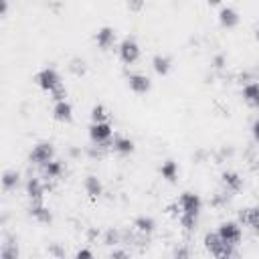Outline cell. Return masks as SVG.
Instances as JSON below:
<instances>
[{"label": "cell", "mask_w": 259, "mask_h": 259, "mask_svg": "<svg viewBox=\"0 0 259 259\" xmlns=\"http://www.w3.org/2000/svg\"><path fill=\"white\" fill-rule=\"evenodd\" d=\"M178 206H180V217H178V223L184 231H194L196 225H198V217L202 212V198L200 194L192 192V190H186L180 194V198L176 200Z\"/></svg>", "instance_id": "6da1fadb"}, {"label": "cell", "mask_w": 259, "mask_h": 259, "mask_svg": "<svg viewBox=\"0 0 259 259\" xmlns=\"http://www.w3.org/2000/svg\"><path fill=\"white\" fill-rule=\"evenodd\" d=\"M34 83H36L45 93H51V95L63 87L61 73H59L55 67H42L40 71H36V75H34Z\"/></svg>", "instance_id": "7a4b0ae2"}, {"label": "cell", "mask_w": 259, "mask_h": 259, "mask_svg": "<svg viewBox=\"0 0 259 259\" xmlns=\"http://www.w3.org/2000/svg\"><path fill=\"white\" fill-rule=\"evenodd\" d=\"M89 140H91V144H95L99 148L111 146V142H113V125L107 119L105 121H91Z\"/></svg>", "instance_id": "3957f363"}, {"label": "cell", "mask_w": 259, "mask_h": 259, "mask_svg": "<svg viewBox=\"0 0 259 259\" xmlns=\"http://www.w3.org/2000/svg\"><path fill=\"white\" fill-rule=\"evenodd\" d=\"M202 243H204V249H206L210 255H214V257H235V255H237V247L223 243V239L219 237L217 231L206 233L204 239H202Z\"/></svg>", "instance_id": "277c9868"}, {"label": "cell", "mask_w": 259, "mask_h": 259, "mask_svg": "<svg viewBox=\"0 0 259 259\" xmlns=\"http://www.w3.org/2000/svg\"><path fill=\"white\" fill-rule=\"evenodd\" d=\"M219 237L223 239V243L237 247L243 241V225L239 221H223L217 229Z\"/></svg>", "instance_id": "5b68a950"}, {"label": "cell", "mask_w": 259, "mask_h": 259, "mask_svg": "<svg viewBox=\"0 0 259 259\" xmlns=\"http://www.w3.org/2000/svg\"><path fill=\"white\" fill-rule=\"evenodd\" d=\"M51 160H55V148L51 142H36L32 146V150L28 152V162L38 168L47 166Z\"/></svg>", "instance_id": "8992f818"}, {"label": "cell", "mask_w": 259, "mask_h": 259, "mask_svg": "<svg viewBox=\"0 0 259 259\" xmlns=\"http://www.w3.org/2000/svg\"><path fill=\"white\" fill-rule=\"evenodd\" d=\"M117 57L123 65H134L140 59V45L134 36H125L117 45Z\"/></svg>", "instance_id": "52a82bcc"}, {"label": "cell", "mask_w": 259, "mask_h": 259, "mask_svg": "<svg viewBox=\"0 0 259 259\" xmlns=\"http://www.w3.org/2000/svg\"><path fill=\"white\" fill-rule=\"evenodd\" d=\"M125 83L130 87V91H134L136 95H146L150 89H152V81L148 75L144 73H130L125 77Z\"/></svg>", "instance_id": "ba28073f"}, {"label": "cell", "mask_w": 259, "mask_h": 259, "mask_svg": "<svg viewBox=\"0 0 259 259\" xmlns=\"http://www.w3.org/2000/svg\"><path fill=\"white\" fill-rule=\"evenodd\" d=\"M221 184H223V190L227 194H237L241 188H243V178L239 172L235 170H225L221 174Z\"/></svg>", "instance_id": "9c48e42d"}, {"label": "cell", "mask_w": 259, "mask_h": 259, "mask_svg": "<svg viewBox=\"0 0 259 259\" xmlns=\"http://www.w3.org/2000/svg\"><path fill=\"white\" fill-rule=\"evenodd\" d=\"M239 223L255 233H259V204L255 206H247L239 210Z\"/></svg>", "instance_id": "30bf717a"}, {"label": "cell", "mask_w": 259, "mask_h": 259, "mask_svg": "<svg viewBox=\"0 0 259 259\" xmlns=\"http://www.w3.org/2000/svg\"><path fill=\"white\" fill-rule=\"evenodd\" d=\"M117 40V34H115V28L111 26H101L95 30V45L101 49V51H109Z\"/></svg>", "instance_id": "8fae6325"}, {"label": "cell", "mask_w": 259, "mask_h": 259, "mask_svg": "<svg viewBox=\"0 0 259 259\" xmlns=\"http://www.w3.org/2000/svg\"><path fill=\"white\" fill-rule=\"evenodd\" d=\"M24 192H26L30 202H40V200H45L47 188H45V182L40 178H28L24 184Z\"/></svg>", "instance_id": "7c38bea8"}, {"label": "cell", "mask_w": 259, "mask_h": 259, "mask_svg": "<svg viewBox=\"0 0 259 259\" xmlns=\"http://www.w3.org/2000/svg\"><path fill=\"white\" fill-rule=\"evenodd\" d=\"M28 214H30L36 223H40V225H49V223L53 221V212H51V208L45 204V200H40V202H30Z\"/></svg>", "instance_id": "4fadbf2b"}, {"label": "cell", "mask_w": 259, "mask_h": 259, "mask_svg": "<svg viewBox=\"0 0 259 259\" xmlns=\"http://www.w3.org/2000/svg\"><path fill=\"white\" fill-rule=\"evenodd\" d=\"M53 117L61 123H69L73 119V105L67 99H57L53 103Z\"/></svg>", "instance_id": "5bb4252c"}, {"label": "cell", "mask_w": 259, "mask_h": 259, "mask_svg": "<svg viewBox=\"0 0 259 259\" xmlns=\"http://www.w3.org/2000/svg\"><path fill=\"white\" fill-rule=\"evenodd\" d=\"M83 190H85V194H87L91 200H99V198L103 196V182H101L95 174H89V176H85V180H83Z\"/></svg>", "instance_id": "9a60e30c"}, {"label": "cell", "mask_w": 259, "mask_h": 259, "mask_svg": "<svg viewBox=\"0 0 259 259\" xmlns=\"http://www.w3.org/2000/svg\"><path fill=\"white\" fill-rule=\"evenodd\" d=\"M241 95H243V101L253 107V109H259V81H249L243 85L241 89Z\"/></svg>", "instance_id": "2e32d148"}, {"label": "cell", "mask_w": 259, "mask_h": 259, "mask_svg": "<svg viewBox=\"0 0 259 259\" xmlns=\"http://www.w3.org/2000/svg\"><path fill=\"white\" fill-rule=\"evenodd\" d=\"M111 150L117 154V156H130L136 152V144L132 138L127 136H115L113 142H111Z\"/></svg>", "instance_id": "e0dca14e"}, {"label": "cell", "mask_w": 259, "mask_h": 259, "mask_svg": "<svg viewBox=\"0 0 259 259\" xmlns=\"http://www.w3.org/2000/svg\"><path fill=\"white\" fill-rule=\"evenodd\" d=\"M239 20H241V16L233 6H223L219 10V24L223 28H235L239 24Z\"/></svg>", "instance_id": "ac0fdd59"}, {"label": "cell", "mask_w": 259, "mask_h": 259, "mask_svg": "<svg viewBox=\"0 0 259 259\" xmlns=\"http://www.w3.org/2000/svg\"><path fill=\"white\" fill-rule=\"evenodd\" d=\"M152 69L160 75V77H166L170 71H172V59L168 55H154L152 59Z\"/></svg>", "instance_id": "d6986e66"}, {"label": "cell", "mask_w": 259, "mask_h": 259, "mask_svg": "<svg viewBox=\"0 0 259 259\" xmlns=\"http://www.w3.org/2000/svg\"><path fill=\"white\" fill-rule=\"evenodd\" d=\"M178 174H180V168L174 160H164L160 164V176L166 180V182H176L178 180Z\"/></svg>", "instance_id": "ffe728a7"}, {"label": "cell", "mask_w": 259, "mask_h": 259, "mask_svg": "<svg viewBox=\"0 0 259 259\" xmlns=\"http://www.w3.org/2000/svg\"><path fill=\"white\" fill-rule=\"evenodd\" d=\"M134 229H136V233H140V235L148 237V235H152V233H154V229H156V221H154L152 217L142 214V217H138V219L134 221Z\"/></svg>", "instance_id": "44dd1931"}, {"label": "cell", "mask_w": 259, "mask_h": 259, "mask_svg": "<svg viewBox=\"0 0 259 259\" xmlns=\"http://www.w3.org/2000/svg\"><path fill=\"white\" fill-rule=\"evenodd\" d=\"M42 170V176L47 178V180H59L61 176H63V172H65V166H63V162H59V160H51L47 166H42L40 168Z\"/></svg>", "instance_id": "7402d4cb"}, {"label": "cell", "mask_w": 259, "mask_h": 259, "mask_svg": "<svg viewBox=\"0 0 259 259\" xmlns=\"http://www.w3.org/2000/svg\"><path fill=\"white\" fill-rule=\"evenodd\" d=\"M18 184H20V174L16 170H4V174H2V186H4V190L10 192Z\"/></svg>", "instance_id": "603a6c76"}, {"label": "cell", "mask_w": 259, "mask_h": 259, "mask_svg": "<svg viewBox=\"0 0 259 259\" xmlns=\"http://www.w3.org/2000/svg\"><path fill=\"white\" fill-rule=\"evenodd\" d=\"M107 117H109V113H107L105 105L97 103V105L91 107V121H105Z\"/></svg>", "instance_id": "cb8c5ba5"}, {"label": "cell", "mask_w": 259, "mask_h": 259, "mask_svg": "<svg viewBox=\"0 0 259 259\" xmlns=\"http://www.w3.org/2000/svg\"><path fill=\"white\" fill-rule=\"evenodd\" d=\"M125 6H127V10L130 12H142L144 10V6H146V0H127L125 2Z\"/></svg>", "instance_id": "d4e9b609"}, {"label": "cell", "mask_w": 259, "mask_h": 259, "mask_svg": "<svg viewBox=\"0 0 259 259\" xmlns=\"http://www.w3.org/2000/svg\"><path fill=\"white\" fill-rule=\"evenodd\" d=\"M251 136H253L255 142H259V117H255L253 123H251Z\"/></svg>", "instance_id": "484cf974"}, {"label": "cell", "mask_w": 259, "mask_h": 259, "mask_svg": "<svg viewBox=\"0 0 259 259\" xmlns=\"http://www.w3.org/2000/svg\"><path fill=\"white\" fill-rule=\"evenodd\" d=\"M75 257H77V259H81V257H87V259H91V257H93V253H91L89 249H79V251L75 253Z\"/></svg>", "instance_id": "4316f807"}, {"label": "cell", "mask_w": 259, "mask_h": 259, "mask_svg": "<svg viewBox=\"0 0 259 259\" xmlns=\"http://www.w3.org/2000/svg\"><path fill=\"white\" fill-rule=\"evenodd\" d=\"M0 14L2 16L8 14V0H0Z\"/></svg>", "instance_id": "83f0119b"}, {"label": "cell", "mask_w": 259, "mask_h": 259, "mask_svg": "<svg viewBox=\"0 0 259 259\" xmlns=\"http://www.w3.org/2000/svg\"><path fill=\"white\" fill-rule=\"evenodd\" d=\"M206 4H208V6H221L223 0H206Z\"/></svg>", "instance_id": "f1b7e54d"}, {"label": "cell", "mask_w": 259, "mask_h": 259, "mask_svg": "<svg viewBox=\"0 0 259 259\" xmlns=\"http://www.w3.org/2000/svg\"><path fill=\"white\" fill-rule=\"evenodd\" d=\"M127 253H123V251H111V257H125Z\"/></svg>", "instance_id": "f546056e"}, {"label": "cell", "mask_w": 259, "mask_h": 259, "mask_svg": "<svg viewBox=\"0 0 259 259\" xmlns=\"http://www.w3.org/2000/svg\"><path fill=\"white\" fill-rule=\"evenodd\" d=\"M255 38H257V40H259V24H257V26H255Z\"/></svg>", "instance_id": "4dcf8cb0"}]
</instances>
